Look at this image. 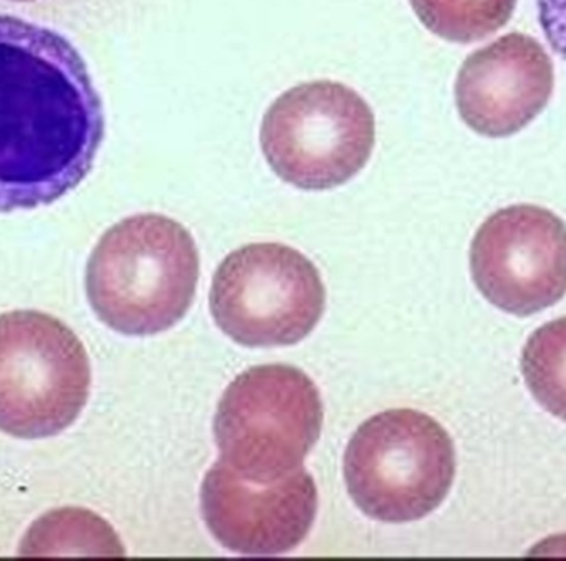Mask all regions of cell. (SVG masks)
I'll return each instance as SVG.
<instances>
[{
    "label": "cell",
    "mask_w": 566,
    "mask_h": 561,
    "mask_svg": "<svg viewBox=\"0 0 566 561\" xmlns=\"http://www.w3.org/2000/svg\"><path fill=\"white\" fill-rule=\"evenodd\" d=\"M198 280L199 252L188 229L161 214H138L102 235L86 265L85 288L106 327L149 337L185 318Z\"/></svg>",
    "instance_id": "obj_2"
},
{
    "label": "cell",
    "mask_w": 566,
    "mask_h": 561,
    "mask_svg": "<svg viewBox=\"0 0 566 561\" xmlns=\"http://www.w3.org/2000/svg\"><path fill=\"white\" fill-rule=\"evenodd\" d=\"M554 85V63L542 43L525 33H507L462 63L455 105L472 131L507 138L544 112Z\"/></svg>",
    "instance_id": "obj_10"
},
{
    "label": "cell",
    "mask_w": 566,
    "mask_h": 561,
    "mask_svg": "<svg viewBox=\"0 0 566 561\" xmlns=\"http://www.w3.org/2000/svg\"><path fill=\"white\" fill-rule=\"evenodd\" d=\"M17 2H29V0H17Z\"/></svg>",
    "instance_id": "obj_15"
},
{
    "label": "cell",
    "mask_w": 566,
    "mask_h": 561,
    "mask_svg": "<svg viewBox=\"0 0 566 561\" xmlns=\"http://www.w3.org/2000/svg\"><path fill=\"white\" fill-rule=\"evenodd\" d=\"M422 25L454 43L494 35L514 15L517 0H409Z\"/></svg>",
    "instance_id": "obj_12"
},
{
    "label": "cell",
    "mask_w": 566,
    "mask_h": 561,
    "mask_svg": "<svg viewBox=\"0 0 566 561\" xmlns=\"http://www.w3.org/2000/svg\"><path fill=\"white\" fill-rule=\"evenodd\" d=\"M20 555H125L112 527L88 510L62 509L46 514L30 527Z\"/></svg>",
    "instance_id": "obj_11"
},
{
    "label": "cell",
    "mask_w": 566,
    "mask_h": 561,
    "mask_svg": "<svg viewBox=\"0 0 566 561\" xmlns=\"http://www.w3.org/2000/svg\"><path fill=\"white\" fill-rule=\"evenodd\" d=\"M343 470L353 502L366 516L415 522L448 497L455 476L454 444L428 414L385 411L353 434Z\"/></svg>",
    "instance_id": "obj_3"
},
{
    "label": "cell",
    "mask_w": 566,
    "mask_h": 561,
    "mask_svg": "<svg viewBox=\"0 0 566 561\" xmlns=\"http://www.w3.org/2000/svg\"><path fill=\"white\" fill-rule=\"evenodd\" d=\"M318 268L283 244H251L222 261L209 305L218 327L251 348L289 347L312 334L325 310Z\"/></svg>",
    "instance_id": "obj_7"
},
{
    "label": "cell",
    "mask_w": 566,
    "mask_h": 561,
    "mask_svg": "<svg viewBox=\"0 0 566 561\" xmlns=\"http://www.w3.org/2000/svg\"><path fill=\"white\" fill-rule=\"evenodd\" d=\"M92 368L80 338L35 310L0 315V431L46 440L69 430L88 403Z\"/></svg>",
    "instance_id": "obj_5"
},
{
    "label": "cell",
    "mask_w": 566,
    "mask_h": 561,
    "mask_svg": "<svg viewBox=\"0 0 566 561\" xmlns=\"http://www.w3.org/2000/svg\"><path fill=\"white\" fill-rule=\"evenodd\" d=\"M201 509L214 539L231 552L282 555L308 536L318 490L303 467L275 483L258 484L219 461L202 483Z\"/></svg>",
    "instance_id": "obj_9"
},
{
    "label": "cell",
    "mask_w": 566,
    "mask_h": 561,
    "mask_svg": "<svg viewBox=\"0 0 566 561\" xmlns=\"http://www.w3.org/2000/svg\"><path fill=\"white\" fill-rule=\"evenodd\" d=\"M103 136L102 98L78 50L55 30L0 15V214L78 188Z\"/></svg>",
    "instance_id": "obj_1"
},
{
    "label": "cell",
    "mask_w": 566,
    "mask_h": 561,
    "mask_svg": "<svg viewBox=\"0 0 566 561\" xmlns=\"http://www.w3.org/2000/svg\"><path fill=\"white\" fill-rule=\"evenodd\" d=\"M323 404L303 371L264 364L239 374L214 417L221 461L258 484L275 483L302 467L318 441Z\"/></svg>",
    "instance_id": "obj_4"
},
{
    "label": "cell",
    "mask_w": 566,
    "mask_h": 561,
    "mask_svg": "<svg viewBox=\"0 0 566 561\" xmlns=\"http://www.w3.org/2000/svg\"><path fill=\"white\" fill-rule=\"evenodd\" d=\"M261 146L275 174L325 191L358 174L375 148V115L359 93L332 80L302 83L265 113Z\"/></svg>",
    "instance_id": "obj_6"
},
{
    "label": "cell",
    "mask_w": 566,
    "mask_h": 561,
    "mask_svg": "<svg viewBox=\"0 0 566 561\" xmlns=\"http://www.w3.org/2000/svg\"><path fill=\"white\" fill-rule=\"evenodd\" d=\"M522 374L535 400L566 421V317L538 328L522 351Z\"/></svg>",
    "instance_id": "obj_13"
},
{
    "label": "cell",
    "mask_w": 566,
    "mask_h": 561,
    "mask_svg": "<svg viewBox=\"0 0 566 561\" xmlns=\"http://www.w3.org/2000/svg\"><path fill=\"white\" fill-rule=\"evenodd\" d=\"M479 292L517 317L538 314L566 295V224L538 205L494 212L471 245Z\"/></svg>",
    "instance_id": "obj_8"
},
{
    "label": "cell",
    "mask_w": 566,
    "mask_h": 561,
    "mask_svg": "<svg viewBox=\"0 0 566 561\" xmlns=\"http://www.w3.org/2000/svg\"><path fill=\"white\" fill-rule=\"evenodd\" d=\"M537 6L545 39L566 60V0H537Z\"/></svg>",
    "instance_id": "obj_14"
}]
</instances>
